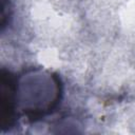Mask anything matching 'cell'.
Returning a JSON list of instances; mask_svg holds the SVG:
<instances>
[{
    "mask_svg": "<svg viewBox=\"0 0 135 135\" xmlns=\"http://www.w3.org/2000/svg\"><path fill=\"white\" fill-rule=\"evenodd\" d=\"M60 78L47 71L27 72L18 79V108L32 120L50 114L61 99Z\"/></svg>",
    "mask_w": 135,
    "mask_h": 135,
    "instance_id": "obj_1",
    "label": "cell"
},
{
    "mask_svg": "<svg viewBox=\"0 0 135 135\" xmlns=\"http://www.w3.org/2000/svg\"><path fill=\"white\" fill-rule=\"evenodd\" d=\"M18 78L9 71L0 72V129L11 130L17 121L18 115Z\"/></svg>",
    "mask_w": 135,
    "mask_h": 135,
    "instance_id": "obj_2",
    "label": "cell"
}]
</instances>
